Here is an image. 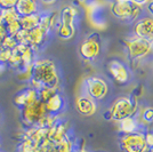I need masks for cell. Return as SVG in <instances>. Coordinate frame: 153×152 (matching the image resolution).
I'll use <instances>...</instances> for the list:
<instances>
[{
	"mask_svg": "<svg viewBox=\"0 0 153 152\" xmlns=\"http://www.w3.org/2000/svg\"><path fill=\"white\" fill-rule=\"evenodd\" d=\"M64 100L62 95L59 93H55L51 96V98L47 102H45L46 111L48 114H53V115H57V113L63 109Z\"/></svg>",
	"mask_w": 153,
	"mask_h": 152,
	"instance_id": "16",
	"label": "cell"
},
{
	"mask_svg": "<svg viewBox=\"0 0 153 152\" xmlns=\"http://www.w3.org/2000/svg\"><path fill=\"white\" fill-rule=\"evenodd\" d=\"M152 48V44L142 38L135 37L127 41V51L130 60H140L146 56Z\"/></svg>",
	"mask_w": 153,
	"mask_h": 152,
	"instance_id": "6",
	"label": "cell"
},
{
	"mask_svg": "<svg viewBox=\"0 0 153 152\" xmlns=\"http://www.w3.org/2000/svg\"><path fill=\"white\" fill-rule=\"evenodd\" d=\"M144 2L138 1H127V0H119L115 1L111 7V13L113 14L117 19L129 21L138 17V15L142 12V5Z\"/></svg>",
	"mask_w": 153,
	"mask_h": 152,
	"instance_id": "3",
	"label": "cell"
},
{
	"mask_svg": "<svg viewBox=\"0 0 153 152\" xmlns=\"http://www.w3.org/2000/svg\"><path fill=\"white\" fill-rule=\"evenodd\" d=\"M76 108L82 115H93L96 112L95 101L88 96H80L76 101Z\"/></svg>",
	"mask_w": 153,
	"mask_h": 152,
	"instance_id": "14",
	"label": "cell"
},
{
	"mask_svg": "<svg viewBox=\"0 0 153 152\" xmlns=\"http://www.w3.org/2000/svg\"><path fill=\"white\" fill-rule=\"evenodd\" d=\"M108 72L118 83H126L129 80V72L119 61H112L108 64Z\"/></svg>",
	"mask_w": 153,
	"mask_h": 152,
	"instance_id": "12",
	"label": "cell"
},
{
	"mask_svg": "<svg viewBox=\"0 0 153 152\" xmlns=\"http://www.w3.org/2000/svg\"><path fill=\"white\" fill-rule=\"evenodd\" d=\"M0 16H1V19L4 21L5 25H8V24H10V23H13L15 21H19V16L15 12L14 8L7 9V10H0Z\"/></svg>",
	"mask_w": 153,
	"mask_h": 152,
	"instance_id": "18",
	"label": "cell"
},
{
	"mask_svg": "<svg viewBox=\"0 0 153 152\" xmlns=\"http://www.w3.org/2000/svg\"><path fill=\"white\" fill-rule=\"evenodd\" d=\"M78 15V10L76 7L73 6H65L61 10L58 15L59 23L58 25H65V26H73L74 25V19Z\"/></svg>",
	"mask_w": 153,
	"mask_h": 152,
	"instance_id": "15",
	"label": "cell"
},
{
	"mask_svg": "<svg viewBox=\"0 0 153 152\" xmlns=\"http://www.w3.org/2000/svg\"><path fill=\"white\" fill-rule=\"evenodd\" d=\"M30 87L38 92L41 87L57 90L59 86V77L55 63L51 60H38L34 61L31 68Z\"/></svg>",
	"mask_w": 153,
	"mask_h": 152,
	"instance_id": "1",
	"label": "cell"
},
{
	"mask_svg": "<svg viewBox=\"0 0 153 152\" xmlns=\"http://www.w3.org/2000/svg\"><path fill=\"white\" fill-rule=\"evenodd\" d=\"M17 45L19 44H17L16 39L14 38V37H10V36H6L5 39H4V41H2V47H5V48L9 49V51H13Z\"/></svg>",
	"mask_w": 153,
	"mask_h": 152,
	"instance_id": "22",
	"label": "cell"
},
{
	"mask_svg": "<svg viewBox=\"0 0 153 152\" xmlns=\"http://www.w3.org/2000/svg\"><path fill=\"white\" fill-rule=\"evenodd\" d=\"M14 9L19 17H24V16L39 13L38 4L36 1H32V0H19V1H16V5L14 7Z\"/></svg>",
	"mask_w": 153,
	"mask_h": 152,
	"instance_id": "13",
	"label": "cell"
},
{
	"mask_svg": "<svg viewBox=\"0 0 153 152\" xmlns=\"http://www.w3.org/2000/svg\"><path fill=\"white\" fill-rule=\"evenodd\" d=\"M21 30H22V28H21L19 19V21H15V22L10 23V24H8V25H6L7 36H10V37H15Z\"/></svg>",
	"mask_w": 153,
	"mask_h": 152,
	"instance_id": "20",
	"label": "cell"
},
{
	"mask_svg": "<svg viewBox=\"0 0 153 152\" xmlns=\"http://www.w3.org/2000/svg\"><path fill=\"white\" fill-rule=\"evenodd\" d=\"M119 122H120V128L125 134L135 133L137 126H136V121H135V119H133V117L126 118V119L119 121Z\"/></svg>",
	"mask_w": 153,
	"mask_h": 152,
	"instance_id": "19",
	"label": "cell"
},
{
	"mask_svg": "<svg viewBox=\"0 0 153 152\" xmlns=\"http://www.w3.org/2000/svg\"><path fill=\"white\" fill-rule=\"evenodd\" d=\"M142 120L146 124H153V108H146L142 111Z\"/></svg>",
	"mask_w": 153,
	"mask_h": 152,
	"instance_id": "21",
	"label": "cell"
},
{
	"mask_svg": "<svg viewBox=\"0 0 153 152\" xmlns=\"http://www.w3.org/2000/svg\"><path fill=\"white\" fill-rule=\"evenodd\" d=\"M144 136H145L147 148H149V146H152L153 145V132H149V133L145 134Z\"/></svg>",
	"mask_w": 153,
	"mask_h": 152,
	"instance_id": "25",
	"label": "cell"
},
{
	"mask_svg": "<svg viewBox=\"0 0 153 152\" xmlns=\"http://www.w3.org/2000/svg\"><path fill=\"white\" fill-rule=\"evenodd\" d=\"M146 9L149 14L151 15V19H153V1H150L146 4Z\"/></svg>",
	"mask_w": 153,
	"mask_h": 152,
	"instance_id": "27",
	"label": "cell"
},
{
	"mask_svg": "<svg viewBox=\"0 0 153 152\" xmlns=\"http://www.w3.org/2000/svg\"><path fill=\"white\" fill-rule=\"evenodd\" d=\"M100 51H101V42H100L98 34L96 33L90 34L79 47V53L81 57L87 61L94 60L95 57H97Z\"/></svg>",
	"mask_w": 153,
	"mask_h": 152,
	"instance_id": "8",
	"label": "cell"
},
{
	"mask_svg": "<svg viewBox=\"0 0 153 152\" xmlns=\"http://www.w3.org/2000/svg\"><path fill=\"white\" fill-rule=\"evenodd\" d=\"M40 19H41V14L40 13L29 15V16H24V17H19L21 28H22V30L31 31L33 29H36L37 26H39Z\"/></svg>",
	"mask_w": 153,
	"mask_h": 152,
	"instance_id": "17",
	"label": "cell"
},
{
	"mask_svg": "<svg viewBox=\"0 0 153 152\" xmlns=\"http://www.w3.org/2000/svg\"><path fill=\"white\" fill-rule=\"evenodd\" d=\"M48 34V31H46L44 28L39 25L31 31H27L26 33V42L25 45L30 46L33 51H36L38 47L44 44L46 36Z\"/></svg>",
	"mask_w": 153,
	"mask_h": 152,
	"instance_id": "11",
	"label": "cell"
},
{
	"mask_svg": "<svg viewBox=\"0 0 153 152\" xmlns=\"http://www.w3.org/2000/svg\"><path fill=\"white\" fill-rule=\"evenodd\" d=\"M134 32L137 38H142L153 44V19L145 17L140 19L135 25Z\"/></svg>",
	"mask_w": 153,
	"mask_h": 152,
	"instance_id": "9",
	"label": "cell"
},
{
	"mask_svg": "<svg viewBox=\"0 0 153 152\" xmlns=\"http://www.w3.org/2000/svg\"><path fill=\"white\" fill-rule=\"evenodd\" d=\"M136 108H137V101L134 97L122 96L115 100L112 108L108 111V114L111 119L121 121L126 118L131 117L136 111Z\"/></svg>",
	"mask_w": 153,
	"mask_h": 152,
	"instance_id": "2",
	"label": "cell"
},
{
	"mask_svg": "<svg viewBox=\"0 0 153 152\" xmlns=\"http://www.w3.org/2000/svg\"><path fill=\"white\" fill-rule=\"evenodd\" d=\"M72 152H87V151H85V150H78V151H76V150H73Z\"/></svg>",
	"mask_w": 153,
	"mask_h": 152,
	"instance_id": "30",
	"label": "cell"
},
{
	"mask_svg": "<svg viewBox=\"0 0 153 152\" xmlns=\"http://www.w3.org/2000/svg\"><path fill=\"white\" fill-rule=\"evenodd\" d=\"M5 68H6V65H4V64H0V73L5 70Z\"/></svg>",
	"mask_w": 153,
	"mask_h": 152,
	"instance_id": "28",
	"label": "cell"
},
{
	"mask_svg": "<svg viewBox=\"0 0 153 152\" xmlns=\"http://www.w3.org/2000/svg\"><path fill=\"white\" fill-rule=\"evenodd\" d=\"M10 54H12V51H9V49L1 46L0 47V64L7 65L8 61H9V57H10Z\"/></svg>",
	"mask_w": 153,
	"mask_h": 152,
	"instance_id": "23",
	"label": "cell"
},
{
	"mask_svg": "<svg viewBox=\"0 0 153 152\" xmlns=\"http://www.w3.org/2000/svg\"><path fill=\"white\" fill-rule=\"evenodd\" d=\"M16 5V0H0V10H7L14 8Z\"/></svg>",
	"mask_w": 153,
	"mask_h": 152,
	"instance_id": "24",
	"label": "cell"
},
{
	"mask_svg": "<svg viewBox=\"0 0 153 152\" xmlns=\"http://www.w3.org/2000/svg\"><path fill=\"white\" fill-rule=\"evenodd\" d=\"M0 34H7L6 25H5L4 21H2V19H1V16H0Z\"/></svg>",
	"mask_w": 153,
	"mask_h": 152,
	"instance_id": "26",
	"label": "cell"
},
{
	"mask_svg": "<svg viewBox=\"0 0 153 152\" xmlns=\"http://www.w3.org/2000/svg\"><path fill=\"white\" fill-rule=\"evenodd\" d=\"M120 146L125 152H146L147 145L144 134H125L120 139Z\"/></svg>",
	"mask_w": 153,
	"mask_h": 152,
	"instance_id": "5",
	"label": "cell"
},
{
	"mask_svg": "<svg viewBox=\"0 0 153 152\" xmlns=\"http://www.w3.org/2000/svg\"><path fill=\"white\" fill-rule=\"evenodd\" d=\"M37 100H39L38 92L29 86L16 94V96L14 97V103H15V105L23 109L25 107L31 105L32 103H34Z\"/></svg>",
	"mask_w": 153,
	"mask_h": 152,
	"instance_id": "10",
	"label": "cell"
},
{
	"mask_svg": "<svg viewBox=\"0 0 153 152\" xmlns=\"http://www.w3.org/2000/svg\"><path fill=\"white\" fill-rule=\"evenodd\" d=\"M47 114L45 103L40 100H37L31 105L25 107L21 110V118L26 126H37L42 118Z\"/></svg>",
	"mask_w": 153,
	"mask_h": 152,
	"instance_id": "4",
	"label": "cell"
},
{
	"mask_svg": "<svg viewBox=\"0 0 153 152\" xmlns=\"http://www.w3.org/2000/svg\"><path fill=\"white\" fill-rule=\"evenodd\" d=\"M146 152H153V145L149 146V148H147V150H146Z\"/></svg>",
	"mask_w": 153,
	"mask_h": 152,
	"instance_id": "29",
	"label": "cell"
},
{
	"mask_svg": "<svg viewBox=\"0 0 153 152\" xmlns=\"http://www.w3.org/2000/svg\"><path fill=\"white\" fill-rule=\"evenodd\" d=\"M86 90L91 100L101 101L108 94V85L101 78L91 77L86 80Z\"/></svg>",
	"mask_w": 153,
	"mask_h": 152,
	"instance_id": "7",
	"label": "cell"
}]
</instances>
